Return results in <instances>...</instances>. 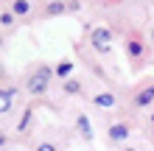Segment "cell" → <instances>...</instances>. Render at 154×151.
<instances>
[{"mask_svg":"<svg viewBox=\"0 0 154 151\" xmlns=\"http://www.w3.org/2000/svg\"><path fill=\"white\" fill-rule=\"evenodd\" d=\"M53 76H56V70H51V67H39L37 73H34L28 81H25V90H28L31 95H45Z\"/></svg>","mask_w":154,"mask_h":151,"instance_id":"1","label":"cell"},{"mask_svg":"<svg viewBox=\"0 0 154 151\" xmlns=\"http://www.w3.org/2000/svg\"><path fill=\"white\" fill-rule=\"evenodd\" d=\"M90 45L98 53H109L112 50V31L109 28H93L90 31Z\"/></svg>","mask_w":154,"mask_h":151,"instance_id":"2","label":"cell"},{"mask_svg":"<svg viewBox=\"0 0 154 151\" xmlns=\"http://www.w3.org/2000/svg\"><path fill=\"white\" fill-rule=\"evenodd\" d=\"M106 134H109L112 143H126V140H129V126H123V123H112V126L106 129Z\"/></svg>","mask_w":154,"mask_h":151,"instance_id":"3","label":"cell"},{"mask_svg":"<svg viewBox=\"0 0 154 151\" xmlns=\"http://www.w3.org/2000/svg\"><path fill=\"white\" fill-rule=\"evenodd\" d=\"M14 95H17L14 87H6V90L0 92V112H3V115L11 112V106H14Z\"/></svg>","mask_w":154,"mask_h":151,"instance_id":"4","label":"cell"},{"mask_svg":"<svg viewBox=\"0 0 154 151\" xmlns=\"http://www.w3.org/2000/svg\"><path fill=\"white\" fill-rule=\"evenodd\" d=\"M151 104H154V84L146 87V90H140L137 98H134V106H137V109H143V106H151Z\"/></svg>","mask_w":154,"mask_h":151,"instance_id":"5","label":"cell"},{"mask_svg":"<svg viewBox=\"0 0 154 151\" xmlns=\"http://www.w3.org/2000/svg\"><path fill=\"white\" fill-rule=\"evenodd\" d=\"M76 129H79V134L84 137V140H93V126H90L87 115H79V118H76Z\"/></svg>","mask_w":154,"mask_h":151,"instance_id":"6","label":"cell"},{"mask_svg":"<svg viewBox=\"0 0 154 151\" xmlns=\"http://www.w3.org/2000/svg\"><path fill=\"white\" fill-rule=\"evenodd\" d=\"M93 104H95V106H101V109H112L118 101H115V95H112V92H98L95 98H93Z\"/></svg>","mask_w":154,"mask_h":151,"instance_id":"7","label":"cell"},{"mask_svg":"<svg viewBox=\"0 0 154 151\" xmlns=\"http://www.w3.org/2000/svg\"><path fill=\"white\" fill-rule=\"evenodd\" d=\"M65 11H70L65 0H51V3L45 6V14H48V17H56V14H65Z\"/></svg>","mask_w":154,"mask_h":151,"instance_id":"8","label":"cell"},{"mask_svg":"<svg viewBox=\"0 0 154 151\" xmlns=\"http://www.w3.org/2000/svg\"><path fill=\"white\" fill-rule=\"evenodd\" d=\"M126 53H129L132 59H140L143 53H146V48H143L140 39H129V42H126Z\"/></svg>","mask_w":154,"mask_h":151,"instance_id":"9","label":"cell"},{"mask_svg":"<svg viewBox=\"0 0 154 151\" xmlns=\"http://www.w3.org/2000/svg\"><path fill=\"white\" fill-rule=\"evenodd\" d=\"M11 11L17 17H28L31 14V0H14V3H11Z\"/></svg>","mask_w":154,"mask_h":151,"instance_id":"10","label":"cell"},{"mask_svg":"<svg viewBox=\"0 0 154 151\" xmlns=\"http://www.w3.org/2000/svg\"><path fill=\"white\" fill-rule=\"evenodd\" d=\"M53 70H56V76H59V78H70V76H73V62H70V59H62Z\"/></svg>","mask_w":154,"mask_h":151,"instance_id":"11","label":"cell"},{"mask_svg":"<svg viewBox=\"0 0 154 151\" xmlns=\"http://www.w3.org/2000/svg\"><path fill=\"white\" fill-rule=\"evenodd\" d=\"M79 90H81V84L76 78H65V92L67 95H79Z\"/></svg>","mask_w":154,"mask_h":151,"instance_id":"12","label":"cell"},{"mask_svg":"<svg viewBox=\"0 0 154 151\" xmlns=\"http://www.w3.org/2000/svg\"><path fill=\"white\" fill-rule=\"evenodd\" d=\"M28 123H31V109H28V112L23 115V120L17 123V129H20V131H25V129H28Z\"/></svg>","mask_w":154,"mask_h":151,"instance_id":"13","label":"cell"},{"mask_svg":"<svg viewBox=\"0 0 154 151\" xmlns=\"http://www.w3.org/2000/svg\"><path fill=\"white\" fill-rule=\"evenodd\" d=\"M14 17H17L14 11H3V17H0V23H3V25H6V28H8V25H11V23H14Z\"/></svg>","mask_w":154,"mask_h":151,"instance_id":"14","label":"cell"},{"mask_svg":"<svg viewBox=\"0 0 154 151\" xmlns=\"http://www.w3.org/2000/svg\"><path fill=\"white\" fill-rule=\"evenodd\" d=\"M67 8H70V11H79V8H81V3H79V0H70V3H67Z\"/></svg>","mask_w":154,"mask_h":151,"instance_id":"15","label":"cell"},{"mask_svg":"<svg viewBox=\"0 0 154 151\" xmlns=\"http://www.w3.org/2000/svg\"><path fill=\"white\" fill-rule=\"evenodd\" d=\"M151 42H154V28H151Z\"/></svg>","mask_w":154,"mask_h":151,"instance_id":"16","label":"cell"},{"mask_svg":"<svg viewBox=\"0 0 154 151\" xmlns=\"http://www.w3.org/2000/svg\"><path fill=\"white\" fill-rule=\"evenodd\" d=\"M151 120H154V115H151Z\"/></svg>","mask_w":154,"mask_h":151,"instance_id":"17","label":"cell"}]
</instances>
